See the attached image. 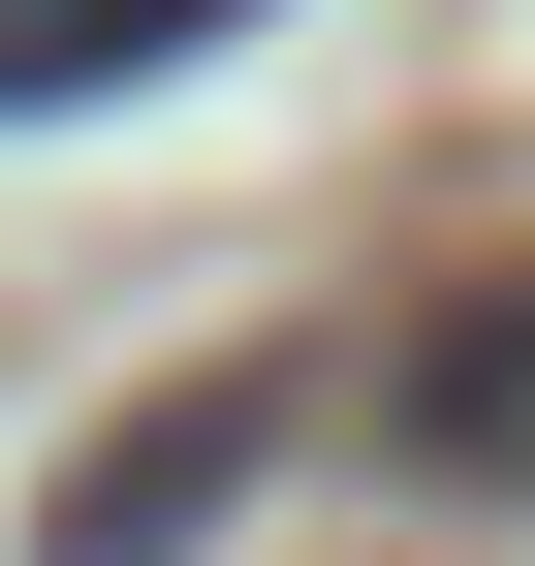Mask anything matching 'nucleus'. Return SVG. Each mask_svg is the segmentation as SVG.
I'll return each instance as SVG.
<instances>
[{"label": "nucleus", "instance_id": "obj_2", "mask_svg": "<svg viewBox=\"0 0 535 566\" xmlns=\"http://www.w3.org/2000/svg\"><path fill=\"white\" fill-rule=\"evenodd\" d=\"M410 472L535 535V283H473V315H410Z\"/></svg>", "mask_w": 535, "mask_h": 566}, {"label": "nucleus", "instance_id": "obj_3", "mask_svg": "<svg viewBox=\"0 0 535 566\" xmlns=\"http://www.w3.org/2000/svg\"><path fill=\"white\" fill-rule=\"evenodd\" d=\"M189 32H284V0H0V126H95V95H158Z\"/></svg>", "mask_w": 535, "mask_h": 566}, {"label": "nucleus", "instance_id": "obj_1", "mask_svg": "<svg viewBox=\"0 0 535 566\" xmlns=\"http://www.w3.org/2000/svg\"><path fill=\"white\" fill-rule=\"evenodd\" d=\"M252 472H284V346H221V378L95 409V441H63V504H32V566H221Z\"/></svg>", "mask_w": 535, "mask_h": 566}]
</instances>
